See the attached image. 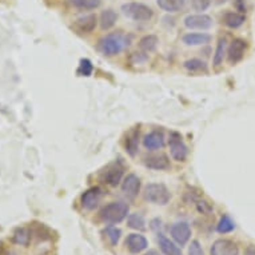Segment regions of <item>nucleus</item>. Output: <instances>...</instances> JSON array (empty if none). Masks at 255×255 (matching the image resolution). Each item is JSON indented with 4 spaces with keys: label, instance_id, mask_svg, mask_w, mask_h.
<instances>
[{
    "label": "nucleus",
    "instance_id": "c9c22d12",
    "mask_svg": "<svg viewBox=\"0 0 255 255\" xmlns=\"http://www.w3.org/2000/svg\"><path fill=\"white\" fill-rule=\"evenodd\" d=\"M151 229L159 234V230H162V221L160 219H154V221L151 222Z\"/></svg>",
    "mask_w": 255,
    "mask_h": 255
},
{
    "label": "nucleus",
    "instance_id": "f3484780",
    "mask_svg": "<svg viewBox=\"0 0 255 255\" xmlns=\"http://www.w3.org/2000/svg\"><path fill=\"white\" fill-rule=\"evenodd\" d=\"M186 46H205L211 42V35L205 32H190L182 38Z\"/></svg>",
    "mask_w": 255,
    "mask_h": 255
},
{
    "label": "nucleus",
    "instance_id": "ddd939ff",
    "mask_svg": "<svg viewBox=\"0 0 255 255\" xmlns=\"http://www.w3.org/2000/svg\"><path fill=\"white\" fill-rule=\"evenodd\" d=\"M164 144H166V138H164L163 131H151L143 138V146L150 151L163 148Z\"/></svg>",
    "mask_w": 255,
    "mask_h": 255
},
{
    "label": "nucleus",
    "instance_id": "c756f323",
    "mask_svg": "<svg viewBox=\"0 0 255 255\" xmlns=\"http://www.w3.org/2000/svg\"><path fill=\"white\" fill-rule=\"evenodd\" d=\"M106 235H107L110 243H111L113 246H117L118 243H119V239H121L122 231L121 229H118V227L110 226L106 229Z\"/></svg>",
    "mask_w": 255,
    "mask_h": 255
},
{
    "label": "nucleus",
    "instance_id": "0eeeda50",
    "mask_svg": "<svg viewBox=\"0 0 255 255\" xmlns=\"http://www.w3.org/2000/svg\"><path fill=\"white\" fill-rule=\"evenodd\" d=\"M247 50V42L243 39H234L227 48V60L230 64H237L243 59Z\"/></svg>",
    "mask_w": 255,
    "mask_h": 255
},
{
    "label": "nucleus",
    "instance_id": "b1692460",
    "mask_svg": "<svg viewBox=\"0 0 255 255\" xmlns=\"http://www.w3.org/2000/svg\"><path fill=\"white\" fill-rule=\"evenodd\" d=\"M118 20V15L114 9H105L101 15V27L102 29L113 28Z\"/></svg>",
    "mask_w": 255,
    "mask_h": 255
},
{
    "label": "nucleus",
    "instance_id": "7c9ffc66",
    "mask_svg": "<svg viewBox=\"0 0 255 255\" xmlns=\"http://www.w3.org/2000/svg\"><path fill=\"white\" fill-rule=\"evenodd\" d=\"M94 71V66H92L91 60H88V59H82L80 60L79 68H78V74L80 76H90Z\"/></svg>",
    "mask_w": 255,
    "mask_h": 255
},
{
    "label": "nucleus",
    "instance_id": "72a5a7b5",
    "mask_svg": "<svg viewBox=\"0 0 255 255\" xmlns=\"http://www.w3.org/2000/svg\"><path fill=\"white\" fill-rule=\"evenodd\" d=\"M197 207H198V211L202 214H210L211 211H213V207H211V206H210L206 201H198Z\"/></svg>",
    "mask_w": 255,
    "mask_h": 255
},
{
    "label": "nucleus",
    "instance_id": "7ed1b4c3",
    "mask_svg": "<svg viewBox=\"0 0 255 255\" xmlns=\"http://www.w3.org/2000/svg\"><path fill=\"white\" fill-rule=\"evenodd\" d=\"M122 12L134 21H148L154 16V11L148 5L136 1H130L122 5Z\"/></svg>",
    "mask_w": 255,
    "mask_h": 255
},
{
    "label": "nucleus",
    "instance_id": "9d476101",
    "mask_svg": "<svg viewBox=\"0 0 255 255\" xmlns=\"http://www.w3.org/2000/svg\"><path fill=\"white\" fill-rule=\"evenodd\" d=\"M210 253L211 255H238L239 247L230 239H218L213 243Z\"/></svg>",
    "mask_w": 255,
    "mask_h": 255
},
{
    "label": "nucleus",
    "instance_id": "6ab92c4d",
    "mask_svg": "<svg viewBox=\"0 0 255 255\" xmlns=\"http://www.w3.org/2000/svg\"><path fill=\"white\" fill-rule=\"evenodd\" d=\"M125 148L127 154L131 156H135V154L139 150V128H132V130L127 134L125 140Z\"/></svg>",
    "mask_w": 255,
    "mask_h": 255
},
{
    "label": "nucleus",
    "instance_id": "1a4fd4ad",
    "mask_svg": "<svg viewBox=\"0 0 255 255\" xmlns=\"http://www.w3.org/2000/svg\"><path fill=\"white\" fill-rule=\"evenodd\" d=\"M184 25L190 29H209L213 27V19L205 13H194L184 17Z\"/></svg>",
    "mask_w": 255,
    "mask_h": 255
},
{
    "label": "nucleus",
    "instance_id": "aec40b11",
    "mask_svg": "<svg viewBox=\"0 0 255 255\" xmlns=\"http://www.w3.org/2000/svg\"><path fill=\"white\" fill-rule=\"evenodd\" d=\"M245 21H246L245 13L227 12L223 15V23L230 28H239L241 25L245 24Z\"/></svg>",
    "mask_w": 255,
    "mask_h": 255
},
{
    "label": "nucleus",
    "instance_id": "412c9836",
    "mask_svg": "<svg viewBox=\"0 0 255 255\" xmlns=\"http://www.w3.org/2000/svg\"><path fill=\"white\" fill-rule=\"evenodd\" d=\"M158 43V36H155V35H146V36H143V38L139 40V50L142 51V52H144V54H150V52L156 50Z\"/></svg>",
    "mask_w": 255,
    "mask_h": 255
},
{
    "label": "nucleus",
    "instance_id": "ea45409f",
    "mask_svg": "<svg viewBox=\"0 0 255 255\" xmlns=\"http://www.w3.org/2000/svg\"><path fill=\"white\" fill-rule=\"evenodd\" d=\"M225 1H227V0H218V3H225Z\"/></svg>",
    "mask_w": 255,
    "mask_h": 255
},
{
    "label": "nucleus",
    "instance_id": "58836bf2",
    "mask_svg": "<svg viewBox=\"0 0 255 255\" xmlns=\"http://www.w3.org/2000/svg\"><path fill=\"white\" fill-rule=\"evenodd\" d=\"M144 255H160L156 250H148Z\"/></svg>",
    "mask_w": 255,
    "mask_h": 255
},
{
    "label": "nucleus",
    "instance_id": "f8f14e48",
    "mask_svg": "<svg viewBox=\"0 0 255 255\" xmlns=\"http://www.w3.org/2000/svg\"><path fill=\"white\" fill-rule=\"evenodd\" d=\"M102 199V190L99 187H91L86 190L83 194H82V198H80V203H82V207L86 210H94L99 205V202Z\"/></svg>",
    "mask_w": 255,
    "mask_h": 255
},
{
    "label": "nucleus",
    "instance_id": "e433bc0d",
    "mask_svg": "<svg viewBox=\"0 0 255 255\" xmlns=\"http://www.w3.org/2000/svg\"><path fill=\"white\" fill-rule=\"evenodd\" d=\"M245 255H255V246H254V245H250V246H247L246 251H245Z\"/></svg>",
    "mask_w": 255,
    "mask_h": 255
},
{
    "label": "nucleus",
    "instance_id": "5701e85b",
    "mask_svg": "<svg viewBox=\"0 0 255 255\" xmlns=\"http://www.w3.org/2000/svg\"><path fill=\"white\" fill-rule=\"evenodd\" d=\"M227 54V40L225 38L219 39V42L217 44V48H215V52H214L213 56V64L215 67H219L222 63H223V59H225V55Z\"/></svg>",
    "mask_w": 255,
    "mask_h": 255
},
{
    "label": "nucleus",
    "instance_id": "4be33fe9",
    "mask_svg": "<svg viewBox=\"0 0 255 255\" xmlns=\"http://www.w3.org/2000/svg\"><path fill=\"white\" fill-rule=\"evenodd\" d=\"M186 0H156L159 8H162L166 12H178L184 7Z\"/></svg>",
    "mask_w": 255,
    "mask_h": 255
},
{
    "label": "nucleus",
    "instance_id": "6e6552de",
    "mask_svg": "<svg viewBox=\"0 0 255 255\" xmlns=\"http://www.w3.org/2000/svg\"><path fill=\"white\" fill-rule=\"evenodd\" d=\"M140 191V179L135 174H128L122 183V193L130 201H134Z\"/></svg>",
    "mask_w": 255,
    "mask_h": 255
},
{
    "label": "nucleus",
    "instance_id": "a211bd4d",
    "mask_svg": "<svg viewBox=\"0 0 255 255\" xmlns=\"http://www.w3.org/2000/svg\"><path fill=\"white\" fill-rule=\"evenodd\" d=\"M158 243L164 255H182V249L163 234H158Z\"/></svg>",
    "mask_w": 255,
    "mask_h": 255
},
{
    "label": "nucleus",
    "instance_id": "4468645a",
    "mask_svg": "<svg viewBox=\"0 0 255 255\" xmlns=\"http://www.w3.org/2000/svg\"><path fill=\"white\" fill-rule=\"evenodd\" d=\"M97 23V16L94 13H90V15H86V16L76 19L74 25H72V28L75 29L78 34H90V32H92L95 29Z\"/></svg>",
    "mask_w": 255,
    "mask_h": 255
},
{
    "label": "nucleus",
    "instance_id": "39448f33",
    "mask_svg": "<svg viewBox=\"0 0 255 255\" xmlns=\"http://www.w3.org/2000/svg\"><path fill=\"white\" fill-rule=\"evenodd\" d=\"M168 146H170V154L171 158L176 162H184L188 155V147L183 142V138L179 132H171L168 139Z\"/></svg>",
    "mask_w": 255,
    "mask_h": 255
},
{
    "label": "nucleus",
    "instance_id": "2eb2a0df",
    "mask_svg": "<svg viewBox=\"0 0 255 255\" xmlns=\"http://www.w3.org/2000/svg\"><path fill=\"white\" fill-rule=\"evenodd\" d=\"M126 246L130 250V253L132 254H139L147 249L148 246V242L147 239L140 234H130L126 239Z\"/></svg>",
    "mask_w": 255,
    "mask_h": 255
},
{
    "label": "nucleus",
    "instance_id": "f704fd0d",
    "mask_svg": "<svg viewBox=\"0 0 255 255\" xmlns=\"http://www.w3.org/2000/svg\"><path fill=\"white\" fill-rule=\"evenodd\" d=\"M235 7L239 12L245 13L247 11V0H235Z\"/></svg>",
    "mask_w": 255,
    "mask_h": 255
},
{
    "label": "nucleus",
    "instance_id": "423d86ee",
    "mask_svg": "<svg viewBox=\"0 0 255 255\" xmlns=\"http://www.w3.org/2000/svg\"><path fill=\"white\" fill-rule=\"evenodd\" d=\"M123 172H125V166L121 162H114L106 168L105 171L102 172L101 179L103 183L115 187V186L121 183L122 178H123Z\"/></svg>",
    "mask_w": 255,
    "mask_h": 255
},
{
    "label": "nucleus",
    "instance_id": "f257e3e1",
    "mask_svg": "<svg viewBox=\"0 0 255 255\" xmlns=\"http://www.w3.org/2000/svg\"><path fill=\"white\" fill-rule=\"evenodd\" d=\"M128 44H130L128 38L122 31H117V32L103 36L99 40L98 48L106 56H115V55L121 54Z\"/></svg>",
    "mask_w": 255,
    "mask_h": 255
},
{
    "label": "nucleus",
    "instance_id": "9b49d317",
    "mask_svg": "<svg viewBox=\"0 0 255 255\" xmlns=\"http://www.w3.org/2000/svg\"><path fill=\"white\" fill-rule=\"evenodd\" d=\"M170 234L179 246H184L188 242L190 237H191V229L186 222H178V223H174L171 226Z\"/></svg>",
    "mask_w": 255,
    "mask_h": 255
},
{
    "label": "nucleus",
    "instance_id": "20e7f679",
    "mask_svg": "<svg viewBox=\"0 0 255 255\" xmlns=\"http://www.w3.org/2000/svg\"><path fill=\"white\" fill-rule=\"evenodd\" d=\"M144 199L154 205L166 206L171 199V194L163 183H150L144 188Z\"/></svg>",
    "mask_w": 255,
    "mask_h": 255
},
{
    "label": "nucleus",
    "instance_id": "4c0bfd02",
    "mask_svg": "<svg viewBox=\"0 0 255 255\" xmlns=\"http://www.w3.org/2000/svg\"><path fill=\"white\" fill-rule=\"evenodd\" d=\"M0 255H16V254H15V253H12V251L5 250V249H1V250H0Z\"/></svg>",
    "mask_w": 255,
    "mask_h": 255
},
{
    "label": "nucleus",
    "instance_id": "473e14b6",
    "mask_svg": "<svg viewBox=\"0 0 255 255\" xmlns=\"http://www.w3.org/2000/svg\"><path fill=\"white\" fill-rule=\"evenodd\" d=\"M188 255H206L203 249H202L201 243L198 241H193L191 245L188 246Z\"/></svg>",
    "mask_w": 255,
    "mask_h": 255
},
{
    "label": "nucleus",
    "instance_id": "f03ea898",
    "mask_svg": "<svg viewBox=\"0 0 255 255\" xmlns=\"http://www.w3.org/2000/svg\"><path fill=\"white\" fill-rule=\"evenodd\" d=\"M128 205L125 202H111L109 205H106L99 213L102 222H105L107 225H117L121 223L128 214Z\"/></svg>",
    "mask_w": 255,
    "mask_h": 255
},
{
    "label": "nucleus",
    "instance_id": "2f4dec72",
    "mask_svg": "<svg viewBox=\"0 0 255 255\" xmlns=\"http://www.w3.org/2000/svg\"><path fill=\"white\" fill-rule=\"evenodd\" d=\"M211 5V0H191V7L199 13L209 8Z\"/></svg>",
    "mask_w": 255,
    "mask_h": 255
},
{
    "label": "nucleus",
    "instance_id": "bb28decb",
    "mask_svg": "<svg viewBox=\"0 0 255 255\" xmlns=\"http://www.w3.org/2000/svg\"><path fill=\"white\" fill-rule=\"evenodd\" d=\"M235 229V223L234 221L231 219L229 215H223L221 218V221L218 223L217 230L218 233H221V234H227V233H231V231Z\"/></svg>",
    "mask_w": 255,
    "mask_h": 255
},
{
    "label": "nucleus",
    "instance_id": "cd10ccee",
    "mask_svg": "<svg viewBox=\"0 0 255 255\" xmlns=\"http://www.w3.org/2000/svg\"><path fill=\"white\" fill-rule=\"evenodd\" d=\"M71 4L79 9L90 11L95 9L101 5V0H71Z\"/></svg>",
    "mask_w": 255,
    "mask_h": 255
},
{
    "label": "nucleus",
    "instance_id": "393cba45",
    "mask_svg": "<svg viewBox=\"0 0 255 255\" xmlns=\"http://www.w3.org/2000/svg\"><path fill=\"white\" fill-rule=\"evenodd\" d=\"M31 230L25 229V227H19L16 230L13 231L12 241L16 245H20V246H27L31 241Z\"/></svg>",
    "mask_w": 255,
    "mask_h": 255
},
{
    "label": "nucleus",
    "instance_id": "dca6fc26",
    "mask_svg": "<svg viewBox=\"0 0 255 255\" xmlns=\"http://www.w3.org/2000/svg\"><path fill=\"white\" fill-rule=\"evenodd\" d=\"M144 166L151 168V170H158V171H163V170H168L171 167L170 159H168L167 155L164 154L154 155V156L146 158L144 159Z\"/></svg>",
    "mask_w": 255,
    "mask_h": 255
},
{
    "label": "nucleus",
    "instance_id": "a878e982",
    "mask_svg": "<svg viewBox=\"0 0 255 255\" xmlns=\"http://www.w3.org/2000/svg\"><path fill=\"white\" fill-rule=\"evenodd\" d=\"M183 67L188 72H207V64L201 59H188L183 63Z\"/></svg>",
    "mask_w": 255,
    "mask_h": 255
},
{
    "label": "nucleus",
    "instance_id": "c85d7f7f",
    "mask_svg": "<svg viewBox=\"0 0 255 255\" xmlns=\"http://www.w3.org/2000/svg\"><path fill=\"white\" fill-rule=\"evenodd\" d=\"M128 227L134 229V230H144L146 221L140 214H131L128 217Z\"/></svg>",
    "mask_w": 255,
    "mask_h": 255
}]
</instances>
